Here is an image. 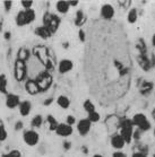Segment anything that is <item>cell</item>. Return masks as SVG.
<instances>
[{
	"label": "cell",
	"instance_id": "obj_1",
	"mask_svg": "<svg viewBox=\"0 0 155 157\" xmlns=\"http://www.w3.org/2000/svg\"><path fill=\"white\" fill-rule=\"evenodd\" d=\"M34 80H35L36 85L39 87L40 93L47 92L48 89L51 87V85H52V76L50 75V72L48 71V70L41 71Z\"/></svg>",
	"mask_w": 155,
	"mask_h": 157
},
{
	"label": "cell",
	"instance_id": "obj_2",
	"mask_svg": "<svg viewBox=\"0 0 155 157\" xmlns=\"http://www.w3.org/2000/svg\"><path fill=\"white\" fill-rule=\"evenodd\" d=\"M35 11L31 9H25V10H21L16 16V24L18 26H25L31 24L32 21H35Z\"/></svg>",
	"mask_w": 155,
	"mask_h": 157
},
{
	"label": "cell",
	"instance_id": "obj_3",
	"mask_svg": "<svg viewBox=\"0 0 155 157\" xmlns=\"http://www.w3.org/2000/svg\"><path fill=\"white\" fill-rule=\"evenodd\" d=\"M59 24H60V19H59V17H58L57 15L45 13V15H44L43 17V26L47 27L52 34L58 29Z\"/></svg>",
	"mask_w": 155,
	"mask_h": 157
},
{
	"label": "cell",
	"instance_id": "obj_4",
	"mask_svg": "<svg viewBox=\"0 0 155 157\" xmlns=\"http://www.w3.org/2000/svg\"><path fill=\"white\" fill-rule=\"evenodd\" d=\"M133 124L136 125L141 131H147L151 129V122L148 121L147 117L144 113H137L134 115L133 118Z\"/></svg>",
	"mask_w": 155,
	"mask_h": 157
},
{
	"label": "cell",
	"instance_id": "obj_5",
	"mask_svg": "<svg viewBox=\"0 0 155 157\" xmlns=\"http://www.w3.org/2000/svg\"><path fill=\"white\" fill-rule=\"evenodd\" d=\"M33 53L40 59L41 62H43L44 66H45L47 68H50V67H51V69L53 68L52 62H50V56H49L48 50L44 47H42V45H37V47H35L34 49H33Z\"/></svg>",
	"mask_w": 155,
	"mask_h": 157
},
{
	"label": "cell",
	"instance_id": "obj_6",
	"mask_svg": "<svg viewBox=\"0 0 155 157\" xmlns=\"http://www.w3.org/2000/svg\"><path fill=\"white\" fill-rule=\"evenodd\" d=\"M26 75H27V69H26L25 61L18 60L17 59L16 62H15V67H14L15 78L18 82H23L26 78Z\"/></svg>",
	"mask_w": 155,
	"mask_h": 157
},
{
	"label": "cell",
	"instance_id": "obj_7",
	"mask_svg": "<svg viewBox=\"0 0 155 157\" xmlns=\"http://www.w3.org/2000/svg\"><path fill=\"white\" fill-rule=\"evenodd\" d=\"M133 122L130 120H125V121L121 123V127H120V135L122 137L125 141L127 143H130L131 141V137L134 135V129H133Z\"/></svg>",
	"mask_w": 155,
	"mask_h": 157
},
{
	"label": "cell",
	"instance_id": "obj_8",
	"mask_svg": "<svg viewBox=\"0 0 155 157\" xmlns=\"http://www.w3.org/2000/svg\"><path fill=\"white\" fill-rule=\"evenodd\" d=\"M23 139L29 146H35L40 140V136L35 130H27V131L24 132Z\"/></svg>",
	"mask_w": 155,
	"mask_h": 157
},
{
	"label": "cell",
	"instance_id": "obj_9",
	"mask_svg": "<svg viewBox=\"0 0 155 157\" xmlns=\"http://www.w3.org/2000/svg\"><path fill=\"white\" fill-rule=\"evenodd\" d=\"M91 125H92V123L88 119H82L77 123V131L80 136H86L91 130Z\"/></svg>",
	"mask_w": 155,
	"mask_h": 157
},
{
	"label": "cell",
	"instance_id": "obj_10",
	"mask_svg": "<svg viewBox=\"0 0 155 157\" xmlns=\"http://www.w3.org/2000/svg\"><path fill=\"white\" fill-rule=\"evenodd\" d=\"M72 131L74 130H72V125L67 124V123H60L56 130V133L60 137H69L72 135Z\"/></svg>",
	"mask_w": 155,
	"mask_h": 157
},
{
	"label": "cell",
	"instance_id": "obj_11",
	"mask_svg": "<svg viewBox=\"0 0 155 157\" xmlns=\"http://www.w3.org/2000/svg\"><path fill=\"white\" fill-rule=\"evenodd\" d=\"M21 104V98L16 94H8L6 97V106L8 109H15V107L19 106Z\"/></svg>",
	"mask_w": 155,
	"mask_h": 157
},
{
	"label": "cell",
	"instance_id": "obj_12",
	"mask_svg": "<svg viewBox=\"0 0 155 157\" xmlns=\"http://www.w3.org/2000/svg\"><path fill=\"white\" fill-rule=\"evenodd\" d=\"M110 143H111V146L113 147V148H115V149H118V150L122 149L123 147H125V145H126V141H125V139L121 137V135H113V136L111 137Z\"/></svg>",
	"mask_w": 155,
	"mask_h": 157
},
{
	"label": "cell",
	"instance_id": "obj_13",
	"mask_svg": "<svg viewBox=\"0 0 155 157\" xmlns=\"http://www.w3.org/2000/svg\"><path fill=\"white\" fill-rule=\"evenodd\" d=\"M74 67V63H72V60H68V59H64L59 62V66H58V70L60 74H66V72L70 71Z\"/></svg>",
	"mask_w": 155,
	"mask_h": 157
},
{
	"label": "cell",
	"instance_id": "obj_14",
	"mask_svg": "<svg viewBox=\"0 0 155 157\" xmlns=\"http://www.w3.org/2000/svg\"><path fill=\"white\" fill-rule=\"evenodd\" d=\"M25 89L29 95H36V94L40 93L39 87H37V85H36V82L34 79H29V80H26Z\"/></svg>",
	"mask_w": 155,
	"mask_h": 157
},
{
	"label": "cell",
	"instance_id": "obj_15",
	"mask_svg": "<svg viewBox=\"0 0 155 157\" xmlns=\"http://www.w3.org/2000/svg\"><path fill=\"white\" fill-rule=\"evenodd\" d=\"M101 15L104 19H108V21L109 19H112V17L114 16V9H113L111 5L105 4L101 8Z\"/></svg>",
	"mask_w": 155,
	"mask_h": 157
},
{
	"label": "cell",
	"instance_id": "obj_16",
	"mask_svg": "<svg viewBox=\"0 0 155 157\" xmlns=\"http://www.w3.org/2000/svg\"><path fill=\"white\" fill-rule=\"evenodd\" d=\"M18 109H19V113H21L22 117H27V115L31 113L32 104H31L29 101H23V102H21Z\"/></svg>",
	"mask_w": 155,
	"mask_h": 157
},
{
	"label": "cell",
	"instance_id": "obj_17",
	"mask_svg": "<svg viewBox=\"0 0 155 157\" xmlns=\"http://www.w3.org/2000/svg\"><path fill=\"white\" fill-rule=\"evenodd\" d=\"M35 34L37 36H40L41 39H43V40L49 39V37L52 35V33H51L47 27H44V26H39V27H36Z\"/></svg>",
	"mask_w": 155,
	"mask_h": 157
},
{
	"label": "cell",
	"instance_id": "obj_18",
	"mask_svg": "<svg viewBox=\"0 0 155 157\" xmlns=\"http://www.w3.org/2000/svg\"><path fill=\"white\" fill-rule=\"evenodd\" d=\"M69 7H70L69 1H65V0L58 1L57 4H56V8H57V10L59 11L60 14H66V13L69 10Z\"/></svg>",
	"mask_w": 155,
	"mask_h": 157
},
{
	"label": "cell",
	"instance_id": "obj_19",
	"mask_svg": "<svg viewBox=\"0 0 155 157\" xmlns=\"http://www.w3.org/2000/svg\"><path fill=\"white\" fill-rule=\"evenodd\" d=\"M57 103L58 105L62 109H68L69 105H70V101L67 96H64V95H60V96L57 98Z\"/></svg>",
	"mask_w": 155,
	"mask_h": 157
},
{
	"label": "cell",
	"instance_id": "obj_20",
	"mask_svg": "<svg viewBox=\"0 0 155 157\" xmlns=\"http://www.w3.org/2000/svg\"><path fill=\"white\" fill-rule=\"evenodd\" d=\"M0 93L7 94V78L5 75H0Z\"/></svg>",
	"mask_w": 155,
	"mask_h": 157
},
{
	"label": "cell",
	"instance_id": "obj_21",
	"mask_svg": "<svg viewBox=\"0 0 155 157\" xmlns=\"http://www.w3.org/2000/svg\"><path fill=\"white\" fill-rule=\"evenodd\" d=\"M47 120H48V122H49V129L52 130V131H56L58 128V125H59V123L56 121V119H54L52 115H48Z\"/></svg>",
	"mask_w": 155,
	"mask_h": 157
},
{
	"label": "cell",
	"instance_id": "obj_22",
	"mask_svg": "<svg viewBox=\"0 0 155 157\" xmlns=\"http://www.w3.org/2000/svg\"><path fill=\"white\" fill-rule=\"evenodd\" d=\"M83 106H84V110L86 111L88 114L95 111V106H94V104L92 103V102H91L90 100H86V101H85V102H84V104H83Z\"/></svg>",
	"mask_w": 155,
	"mask_h": 157
},
{
	"label": "cell",
	"instance_id": "obj_23",
	"mask_svg": "<svg viewBox=\"0 0 155 157\" xmlns=\"http://www.w3.org/2000/svg\"><path fill=\"white\" fill-rule=\"evenodd\" d=\"M127 19H128V21H129L130 24H133V23H135V21H137V10H136L135 8H133V9L128 13Z\"/></svg>",
	"mask_w": 155,
	"mask_h": 157
},
{
	"label": "cell",
	"instance_id": "obj_24",
	"mask_svg": "<svg viewBox=\"0 0 155 157\" xmlns=\"http://www.w3.org/2000/svg\"><path fill=\"white\" fill-rule=\"evenodd\" d=\"M27 59H29V51L26 49H21L18 52V60L26 61Z\"/></svg>",
	"mask_w": 155,
	"mask_h": 157
},
{
	"label": "cell",
	"instance_id": "obj_25",
	"mask_svg": "<svg viewBox=\"0 0 155 157\" xmlns=\"http://www.w3.org/2000/svg\"><path fill=\"white\" fill-rule=\"evenodd\" d=\"M42 122H43L42 117H41V115H36V117H34L32 120V125L34 127V128H39V127L42 125Z\"/></svg>",
	"mask_w": 155,
	"mask_h": 157
},
{
	"label": "cell",
	"instance_id": "obj_26",
	"mask_svg": "<svg viewBox=\"0 0 155 157\" xmlns=\"http://www.w3.org/2000/svg\"><path fill=\"white\" fill-rule=\"evenodd\" d=\"M100 118H101V117H100V113H98L96 111H94V112H92V113L88 114V120L91 121V123L100 121Z\"/></svg>",
	"mask_w": 155,
	"mask_h": 157
},
{
	"label": "cell",
	"instance_id": "obj_27",
	"mask_svg": "<svg viewBox=\"0 0 155 157\" xmlns=\"http://www.w3.org/2000/svg\"><path fill=\"white\" fill-rule=\"evenodd\" d=\"M76 25H78V26H80L82 24H83L84 21H85V17H84V15H83V13L82 11H77V14H76Z\"/></svg>",
	"mask_w": 155,
	"mask_h": 157
},
{
	"label": "cell",
	"instance_id": "obj_28",
	"mask_svg": "<svg viewBox=\"0 0 155 157\" xmlns=\"http://www.w3.org/2000/svg\"><path fill=\"white\" fill-rule=\"evenodd\" d=\"M152 87H153V84H152V82H145L144 84H143V86H141V93L146 94V93H148V92H151Z\"/></svg>",
	"mask_w": 155,
	"mask_h": 157
},
{
	"label": "cell",
	"instance_id": "obj_29",
	"mask_svg": "<svg viewBox=\"0 0 155 157\" xmlns=\"http://www.w3.org/2000/svg\"><path fill=\"white\" fill-rule=\"evenodd\" d=\"M7 131H6V129L5 127L1 123H0V141H5V140L7 139Z\"/></svg>",
	"mask_w": 155,
	"mask_h": 157
},
{
	"label": "cell",
	"instance_id": "obj_30",
	"mask_svg": "<svg viewBox=\"0 0 155 157\" xmlns=\"http://www.w3.org/2000/svg\"><path fill=\"white\" fill-rule=\"evenodd\" d=\"M21 156H22V154H21L19 150H11L8 154H4L1 157H21Z\"/></svg>",
	"mask_w": 155,
	"mask_h": 157
},
{
	"label": "cell",
	"instance_id": "obj_31",
	"mask_svg": "<svg viewBox=\"0 0 155 157\" xmlns=\"http://www.w3.org/2000/svg\"><path fill=\"white\" fill-rule=\"evenodd\" d=\"M21 4H22V6L25 8V9H31L33 6V1L32 0H23Z\"/></svg>",
	"mask_w": 155,
	"mask_h": 157
},
{
	"label": "cell",
	"instance_id": "obj_32",
	"mask_svg": "<svg viewBox=\"0 0 155 157\" xmlns=\"http://www.w3.org/2000/svg\"><path fill=\"white\" fill-rule=\"evenodd\" d=\"M66 123L69 125H72L74 123H76V119L75 117H72V115H68L67 119H66Z\"/></svg>",
	"mask_w": 155,
	"mask_h": 157
},
{
	"label": "cell",
	"instance_id": "obj_33",
	"mask_svg": "<svg viewBox=\"0 0 155 157\" xmlns=\"http://www.w3.org/2000/svg\"><path fill=\"white\" fill-rule=\"evenodd\" d=\"M131 157H147L144 153H141V151H137V153H134Z\"/></svg>",
	"mask_w": 155,
	"mask_h": 157
},
{
	"label": "cell",
	"instance_id": "obj_34",
	"mask_svg": "<svg viewBox=\"0 0 155 157\" xmlns=\"http://www.w3.org/2000/svg\"><path fill=\"white\" fill-rule=\"evenodd\" d=\"M10 7H11V1H5V9L7 11H9Z\"/></svg>",
	"mask_w": 155,
	"mask_h": 157
},
{
	"label": "cell",
	"instance_id": "obj_35",
	"mask_svg": "<svg viewBox=\"0 0 155 157\" xmlns=\"http://www.w3.org/2000/svg\"><path fill=\"white\" fill-rule=\"evenodd\" d=\"M112 157H125V154L121 151H115V153H113Z\"/></svg>",
	"mask_w": 155,
	"mask_h": 157
},
{
	"label": "cell",
	"instance_id": "obj_36",
	"mask_svg": "<svg viewBox=\"0 0 155 157\" xmlns=\"http://www.w3.org/2000/svg\"><path fill=\"white\" fill-rule=\"evenodd\" d=\"M15 128H16V130H21V129L23 128V123L21 121L17 122V123H16V125H15Z\"/></svg>",
	"mask_w": 155,
	"mask_h": 157
},
{
	"label": "cell",
	"instance_id": "obj_37",
	"mask_svg": "<svg viewBox=\"0 0 155 157\" xmlns=\"http://www.w3.org/2000/svg\"><path fill=\"white\" fill-rule=\"evenodd\" d=\"M64 148H65L66 150L69 149V148H70V143H68V141H65V143H64Z\"/></svg>",
	"mask_w": 155,
	"mask_h": 157
},
{
	"label": "cell",
	"instance_id": "obj_38",
	"mask_svg": "<svg viewBox=\"0 0 155 157\" xmlns=\"http://www.w3.org/2000/svg\"><path fill=\"white\" fill-rule=\"evenodd\" d=\"M69 5H70V6H77V5H78V1H77V0H72V1H69Z\"/></svg>",
	"mask_w": 155,
	"mask_h": 157
},
{
	"label": "cell",
	"instance_id": "obj_39",
	"mask_svg": "<svg viewBox=\"0 0 155 157\" xmlns=\"http://www.w3.org/2000/svg\"><path fill=\"white\" fill-rule=\"evenodd\" d=\"M79 37H80V40H82V41H84V40H85V34H84L83 31H79Z\"/></svg>",
	"mask_w": 155,
	"mask_h": 157
},
{
	"label": "cell",
	"instance_id": "obj_40",
	"mask_svg": "<svg viewBox=\"0 0 155 157\" xmlns=\"http://www.w3.org/2000/svg\"><path fill=\"white\" fill-rule=\"evenodd\" d=\"M5 39H7V40L10 39V33H9V32H6V33H5Z\"/></svg>",
	"mask_w": 155,
	"mask_h": 157
},
{
	"label": "cell",
	"instance_id": "obj_41",
	"mask_svg": "<svg viewBox=\"0 0 155 157\" xmlns=\"http://www.w3.org/2000/svg\"><path fill=\"white\" fill-rule=\"evenodd\" d=\"M152 44H153V47H155V34L152 37Z\"/></svg>",
	"mask_w": 155,
	"mask_h": 157
},
{
	"label": "cell",
	"instance_id": "obj_42",
	"mask_svg": "<svg viewBox=\"0 0 155 157\" xmlns=\"http://www.w3.org/2000/svg\"><path fill=\"white\" fill-rule=\"evenodd\" d=\"M52 101H53V100H52V98H49V100H47V102H45V103H44V104H45V105H48V104L52 103Z\"/></svg>",
	"mask_w": 155,
	"mask_h": 157
},
{
	"label": "cell",
	"instance_id": "obj_43",
	"mask_svg": "<svg viewBox=\"0 0 155 157\" xmlns=\"http://www.w3.org/2000/svg\"><path fill=\"white\" fill-rule=\"evenodd\" d=\"M152 118H153L155 120V109L153 111H152Z\"/></svg>",
	"mask_w": 155,
	"mask_h": 157
},
{
	"label": "cell",
	"instance_id": "obj_44",
	"mask_svg": "<svg viewBox=\"0 0 155 157\" xmlns=\"http://www.w3.org/2000/svg\"><path fill=\"white\" fill-rule=\"evenodd\" d=\"M93 157H103V156H102V155H99V154H96V155H94Z\"/></svg>",
	"mask_w": 155,
	"mask_h": 157
},
{
	"label": "cell",
	"instance_id": "obj_45",
	"mask_svg": "<svg viewBox=\"0 0 155 157\" xmlns=\"http://www.w3.org/2000/svg\"><path fill=\"white\" fill-rule=\"evenodd\" d=\"M154 136H155V130H154Z\"/></svg>",
	"mask_w": 155,
	"mask_h": 157
},
{
	"label": "cell",
	"instance_id": "obj_46",
	"mask_svg": "<svg viewBox=\"0 0 155 157\" xmlns=\"http://www.w3.org/2000/svg\"><path fill=\"white\" fill-rule=\"evenodd\" d=\"M154 97H155V92H154Z\"/></svg>",
	"mask_w": 155,
	"mask_h": 157
}]
</instances>
